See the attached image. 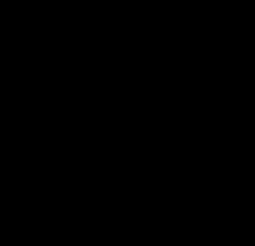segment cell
<instances>
[]
</instances>
